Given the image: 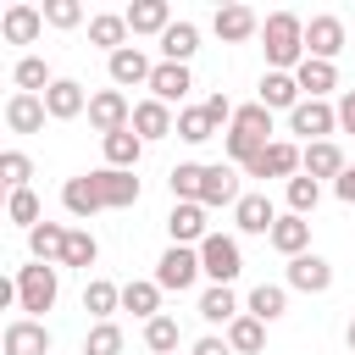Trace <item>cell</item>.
I'll use <instances>...</instances> for the list:
<instances>
[{
	"label": "cell",
	"instance_id": "cell-1",
	"mask_svg": "<svg viewBox=\"0 0 355 355\" xmlns=\"http://www.w3.org/2000/svg\"><path fill=\"white\" fill-rule=\"evenodd\" d=\"M277 133H272V111L266 105H233V122H227V133H222V150H227V166H244V161H255L266 144H272Z\"/></svg>",
	"mask_w": 355,
	"mask_h": 355
},
{
	"label": "cell",
	"instance_id": "cell-2",
	"mask_svg": "<svg viewBox=\"0 0 355 355\" xmlns=\"http://www.w3.org/2000/svg\"><path fill=\"white\" fill-rule=\"evenodd\" d=\"M261 50H266V72H294L305 61V22L294 11H272L261 22Z\"/></svg>",
	"mask_w": 355,
	"mask_h": 355
},
{
	"label": "cell",
	"instance_id": "cell-3",
	"mask_svg": "<svg viewBox=\"0 0 355 355\" xmlns=\"http://www.w3.org/2000/svg\"><path fill=\"white\" fill-rule=\"evenodd\" d=\"M17 311L22 316H44L55 300H61V266H39V261H28V266H17Z\"/></svg>",
	"mask_w": 355,
	"mask_h": 355
},
{
	"label": "cell",
	"instance_id": "cell-4",
	"mask_svg": "<svg viewBox=\"0 0 355 355\" xmlns=\"http://www.w3.org/2000/svg\"><path fill=\"white\" fill-rule=\"evenodd\" d=\"M194 255H200V277H211V283H222V288H233V277L244 272V250H239L233 233H205V239L194 244Z\"/></svg>",
	"mask_w": 355,
	"mask_h": 355
},
{
	"label": "cell",
	"instance_id": "cell-5",
	"mask_svg": "<svg viewBox=\"0 0 355 355\" xmlns=\"http://www.w3.org/2000/svg\"><path fill=\"white\" fill-rule=\"evenodd\" d=\"M83 178H89V194H94L100 211H128V205H139V194H144V183H139L133 172H116V166H94V172H83Z\"/></svg>",
	"mask_w": 355,
	"mask_h": 355
},
{
	"label": "cell",
	"instance_id": "cell-6",
	"mask_svg": "<svg viewBox=\"0 0 355 355\" xmlns=\"http://www.w3.org/2000/svg\"><path fill=\"white\" fill-rule=\"evenodd\" d=\"M161 294H183V288H194L200 283V255L189 250V244H166L161 250V261H155V277H150Z\"/></svg>",
	"mask_w": 355,
	"mask_h": 355
},
{
	"label": "cell",
	"instance_id": "cell-7",
	"mask_svg": "<svg viewBox=\"0 0 355 355\" xmlns=\"http://www.w3.org/2000/svg\"><path fill=\"white\" fill-rule=\"evenodd\" d=\"M288 133H294V139H305V144H322V139H333V133H338L333 100H300V105L288 111Z\"/></svg>",
	"mask_w": 355,
	"mask_h": 355
},
{
	"label": "cell",
	"instance_id": "cell-8",
	"mask_svg": "<svg viewBox=\"0 0 355 355\" xmlns=\"http://www.w3.org/2000/svg\"><path fill=\"white\" fill-rule=\"evenodd\" d=\"M83 111H89V128L105 139V133H122V128H128V116H133V100H128L122 89H94Z\"/></svg>",
	"mask_w": 355,
	"mask_h": 355
},
{
	"label": "cell",
	"instance_id": "cell-9",
	"mask_svg": "<svg viewBox=\"0 0 355 355\" xmlns=\"http://www.w3.org/2000/svg\"><path fill=\"white\" fill-rule=\"evenodd\" d=\"M239 194H244L239 189V166H227V161H211L205 166L200 161V194H194V205H205V211L211 205H239Z\"/></svg>",
	"mask_w": 355,
	"mask_h": 355
},
{
	"label": "cell",
	"instance_id": "cell-10",
	"mask_svg": "<svg viewBox=\"0 0 355 355\" xmlns=\"http://www.w3.org/2000/svg\"><path fill=\"white\" fill-rule=\"evenodd\" d=\"M239 172H244V178H261V183H266V178H294V172H300V144H294V139H272V144H266L255 161H244Z\"/></svg>",
	"mask_w": 355,
	"mask_h": 355
},
{
	"label": "cell",
	"instance_id": "cell-11",
	"mask_svg": "<svg viewBox=\"0 0 355 355\" xmlns=\"http://www.w3.org/2000/svg\"><path fill=\"white\" fill-rule=\"evenodd\" d=\"M283 288H300V294H327V288H333V261H327V255H316V250L294 255V261H288V272H283Z\"/></svg>",
	"mask_w": 355,
	"mask_h": 355
},
{
	"label": "cell",
	"instance_id": "cell-12",
	"mask_svg": "<svg viewBox=\"0 0 355 355\" xmlns=\"http://www.w3.org/2000/svg\"><path fill=\"white\" fill-rule=\"evenodd\" d=\"M0 355H50V327L33 316H17L0 327Z\"/></svg>",
	"mask_w": 355,
	"mask_h": 355
},
{
	"label": "cell",
	"instance_id": "cell-13",
	"mask_svg": "<svg viewBox=\"0 0 355 355\" xmlns=\"http://www.w3.org/2000/svg\"><path fill=\"white\" fill-rule=\"evenodd\" d=\"M338 50H349V33L338 17H311L305 22V55L311 61H338Z\"/></svg>",
	"mask_w": 355,
	"mask_h": 355
},
{
	"label": "cell",
	"instance_id": "cell-14",
	"mask_svg": "<svg viewBox=\"0 0 355 355\" xmlns=\"http://www.w3.org/2000/svg\"><path fill=\"white\" fill-rule=\"evenodd\" d=\"M150 55L139 50V44H122V50H111L105 55V72H111V89H139V83H150Z\"/></svg>",
	"mask_w": 355,
	"mask_h": 355
},
{
	"label": "cell",
	"instance_id": "cell-15",
	"mask_svg": "<svg viewBox=\"0 0 355 355\" xmlns=\"http://www.w3.org/2000/svg\"><path fill=\"white\" fill-rule=\"evenodd\" d=\"M39 100H44V116H50V122H72V116H83L89 89H83L78 78H55V83H50Z\"/></svg>",
	"mask_w": 355,
	"mask_h": 355
},
{
	"label": "cell",
	"instance_id": "cell-16",
	"mask_svg": "<svg viewBox=\"0 0 355 355\" xmlns=\"http://www.w3.org/2000/svg\"><path fill=\"white\" fill-rule=\"evenodd\" d=\"M39 33H44V17H39V6L17 0V6H6V11H0V39H6V44H33Z\"/></svg>",
	"mask_w": 355,
	"mask_h": 355
},
{
	"label": "cell",
	"instance_id": "cell-17",
	"mask_svg": "<svg viewBox=\"0 0 355 355\" xmlns=\"http://www.w3.org/2000/svg\"><path fill=\"white\" fill-rule=\"evenodd\" d=\"M150 100H161V105H183V94L194 89V78H189V67H172V61H155L150 67Z\"/></svg>",
	"mask_w": 355,
	"mask_h": 355
},
{
	"label": "cell",
	"instance_id": "cell-18",
	"mask_svg": "<svg viewBox=\"0 0 355 355\" xmlns=\"http://www.w3.org/2000/svg\"><path fill=\"white\" fill-rule=\"evenodd\" d=\"M128 128H133V139H139V144L172 139V105H161V100H139V105H133V116H128Z\"/></svg>",
	"mask_w": 355,
	"mask_h": 355
},
{
	"label": "cell",
	"instance_id": "cell-19",
	"mask_svg": "<svg viewBox=\"0 0 355 355\" xmlns=\"http://www.w3.org/2000/svg\"><path fill=\"white\" fill-rule=\"evenodd\" d=\"M272 222H277V205L266 200V189H255V194H239V205H233V227L239 233H272Z\"/></svg>",
	"mask_w": 355,
	"mask_h": 355
},
{
	"label": "cell",
	"instance_id": "cell-20",
	"mask_svg": "<svg viewBox=\"0 0 355 355\" xmlns=\"http://www.w3.org/2000/svg\"><path fill=\"white\" fill-rule=\"evenodd\" d=\"M166 233H172V244H200L211 227H205V205H194V200H172V211H166Z\"/></svg>",
	"mask_w": 355,
	"mask_h": 355
},
{
	"label": "cell",
	"instance_id": "cell-21",
	"mask_svg": "<svg viewBox=\"0 0 355 355\" xmlns=\"http://www.w3.org/2000/svg\"><path fill=\"white\" fill-rule=\"evenodd\" d=\"M266 244L277 250V255H305L311 250V216H294V211H283L277 222H272V233H266Z\"/></svg>",
	"mask_w": 355,
	"mask_h": 355
},
{
	"label": "cell",
	"instance_id": "cell-22",
	"mask_svg": "<svg viewBox=\"0 0 355 355\" xmlns=\"http://www.w3.org/2000/svg\"><path fill=\"white\" fill-rule=\"evenodd\" d=\"M211 28H216V39H222V44H244V39H255V33H261V17H255L250 6H216Z\"/></svg>",
	"mask_w": 355,
	"mask_h": 355
},
{
	"label": "cell",
	"instance_id": "cell-23",
	"mask_svg": "<svg viewBox=\"0 0 355 355\" xmlns=\"http://www.w3.org/2000/svg\"><path fill=\"white\" fill-rule=\"evenodd\" d=\"M294 89H300V100H327L333 89H338V67L333 61H300L294 67Z\"/></svg>",
	"mask_w": 355,
	"mask_h": 355
},
{
	"label": "cell",
	"instance_id": "cell-24",
	"mask_svg": "<svg viewBox=\"0 0 355 355\" xmlns=\"http://www.w3.org/2000/svg\"><path fill=\"white\" fill-rule=\"evenodd\" d=\"M122 22H128L133 39H139V33H155V39H161V33L172 28V6H166V0H133V6L122 11Z\"/></svg>",
	"mask_w": 355,
	"mask_h": 355
},
{
	"label": "cell",
	"instance_id": "cell-25",
	"mask_svg": "<svg viewBox=\"0 0 355 355\" xmlns=\"http://www.w3.org/2000/svg\"><path fill=\"white\" fill-rule=\"evenodd\" d=\"M344 166H349V161H344V150H338L333 139H322V144H300V172H305V178L322 183V178H338Z\"/></svg>",
	"mask_w": 355,
	"mask_h": 355
},
{
	"label": "cell",
	"instance_id": "cell-26",
	"mask_svg": "<svg viewBox=\"0 0 355 355\" xmlns=\"http://www.w3.org/2000/svg\"><path fill=\"white\" fill-rule=\"evenodd\" d=\"M283 311H288V288H283V283H255L250 300H244V316H255L261 327H272Z\"/></svg>",
	"mask_w": 355,
	"mask_h": 355
},
{
	"label": "cell",
	"instance_id": "cell-27",
	"mask_svg": "<svg viewBox=\"0 0 355 355\" xmlns=\"http://www.w3.org/2000/svg\"><path fill=\"white\" fill-rule=\"evenodd\" d=\"M194 50H200V28L178 17V22L161 33V61H172V67H189V61H194Z\"/></svg>",
	"mask_w": 355,
	"mask_h": 355
},
{
	"label": "cell",
	"instance_id": "cell-28",
	"mask_svg": "<svg viewBox=\"0 0 355 355\" xmlns=\"http://www.w3.org/2000/svg\"><path fill=\"white\" fill-rule=\"evenodd\" d=\"M255 105H266V111H294V105H300V89H294V72H261V89H255Z\"/></svg>",
	"mask_w": 355,
	"mask_h": 355
},
{
	"label": "cell",
	"instance_id": "cell-29",
	"mask_svg": "<svg viewBox=\"0 0 355 355\" xmlns=\"http://www.w3.org/2000/svg\"><path fill=\"white\" fill-rule=\"evenodd\" d=\"M44 122L50 116H44V100L39 94H11L6 100V128L11 133H44Z\"/></svg>",
	"mask_w": 355,
	"mask_h": 355
},
{
	"label": "cell",
	"instance_id": "cell-30",
	"mask_svg": "<svg viewBox=\"0 0 355 355\" xmlns=\"http://www.w3.org/2000/svg\"><path fill=\"white\" fill-rule=\"evenodd\" d=\"M83 311H89L94 322H111V316L122 311V283H111V277H89V283H83Z\"/></svg>",
	"mask_w": 355,
	"mask_h": 355
},
{
	"label": "cell",
	"instance_id": "cell-31",
	"mask_svg": "<svg viewBox=\"0 0 355 355\" xmlns=\"http://www.w3.org/2000/svg\"><path fill=\"white\" fill-rule=\"evenodd\" d=\"M61 244H67V227H61V222L28 227V255H33L39 266H61Z\"/></svg>",
	"mask_w": 355,
	"mask_h": 355
},
{
	"label": "cell",
	"instance_id": "cell-32",
	"mask_svg": "<svg viewBox=\"0 0 355 355\" xmlns=\"http://www.w3.org/2000/svg\"><path fill=\"white\" fill-rule=\"evenodd\" d=\"M222 344H227L233 355H261V349H266V327H261L255 316H244V311H239V316L227 322V333H222Z\"/></svg>",
	"mask_w": 355,
	"mask_h": 355
},
{
	"label": "cell",
	"instance_id": "cell-33",
	"mask_svg": "<svg viewBox=\"0 0 355 355\" xmlns=\"http://www.w3.org/2000/svg\"><path fill=\"white\" fill-rule=\"evenodd\" d=\"M239 311H244V300H239L233 288H222V283H211V288L200 294V316H205L211 327H227V322H233Z\"/></svg>",
	"mask_w": 355,
	"mask_h": 355
},
{
	"label": "cell",
	"instance_id": "cell-34",
	"mask_svg": "<svg viewBox=\"0 0 355 355\" xmlns=\"http://www.w3.org/2000/svg\"><path fill=\"white\" fill-rule=\"evenodd\" d=\"M100 150H105V166H116V172H133V166H139V155H144V144L133 139V128L105 133V139H100Z\"/></svg>",
	"mask_w": 355,
	"mask_h": 355
},
{
	"label": "cell",
	"instance_id": "cell-35",
	"mask_svg": "<svg viewBox=\"0 0 355 355\" xmlns=\"http://www.w3.org/2000/svg\"><path fill=\"white\" fill-rule=\"evenodd\" d=\"M122 311H133L139 322L161 316V288H155L150 277H133V283H122Z\"/></svg>",
	"mask_w": 355,
	"mask_h": 355
},
{
	"label": "cell",
	"instance_id": "cell-36",
	"mask_svg": "<svg viewBox=\"0 0 355 355\" xmlns=\"http://www.w3.org/2000/svg\"><path fill=\"white\" fill-rule=\"evenodd\" d=\"M89 44H100L105 55L122 50V44H128V22H122V11H100V17H89Z\"/></svg>",
	"mask_w": 355,
	"mask_h": 355
},
{
	"label": "cell",
	"instance_id": "cell-37",
	"mask_svg": "<svg viewBox=\"0 0 355 355\" xmlns=\"http://www.w3.org/2000/svg\"><path fill=\"white\" fill-rule=\"evenodd\" d=\"M0 189H6V194L33 189V155H28V150H0Z\"/></svg>",
	"mask_w": 355,
	"mask_h": 355
},
{
	"label": "cell",
	"instance_id": "cell-38",
	"mask_svg": "<svg viewBox=\"0 0 355 355\" xmlns=\"http://www.w3.org/2000/svg\"><path fill=\"white\" fill-rule=\"evenodd\" d=\"M172 133H178L183 144H205V139H216V122H211L200 105H183V111L172 116Z\"/></svg>",
	"mask_w": 355,
	"mask_h": 355
},
{
	"label": "cell",
	"instance_id": "cell-39",
	"mask_svg": "<svg viewBox=\"0 0 355 355\" xmlns=\"http://www.w3.org/2000/svg\"><path fill=\"white\" fill-rule=\"evenodd\" d=\"M100 261V244H94V233L89 227H67V244H61V266H94Z\"/></svg>",
	"mask_w": 355,
	"mask_h": 355
},
{
	"label": "cell",
	"instance_id": "cell-40",
	"mask_svg": "<svg viewBox=\"0 0 355 355\" xmlns=\"http://www.w3.org/2000/svg\"><path fill=\"white\" fill-rule=\"evenodd\" d=\"M11 78H17V94H44V89L55 83V72L44 67V55H22Z\"/></svg>",
	"mask_w": 355,
	"mask_h": 355
},
{
	"label": "cell",
	"instance_id": "cell-41",
	"mask_svg": "<svg viewBox=\"0 0 355 355\" xmlns=\"http://www.w3.org/2000/svg\"><path fill=\"white\" fill-rule=\"evenodd\" d=\"M283 194H288V211H294V216H311V211L322 205V183L305 178V172H294V178L283 183Z\"/></svg>",
	"mask_w": 355,
	"mask_h": 355
},
{
	"label": "cell",
	"instance_id": "cell-42",
	"mask_svg": "<svg viewBox=\"0 0 355 355\" xmlns=\"http://www.w3.org/2000/svg\"><path fill=\"white\" fill-rule=\"evenodd\" d=\"M144 349H155V355H178V316H150L144 322Z\"/></svg>",
	"mask_w": 355,
	"mask_h": 355
},
{
	"label": "cell",
	"instance_id": "cell-43",
	"mask_svg": "<svg viewBox=\"0 0 355 355\" xmlns=\"http://www.w3.org/2000/svg\"><path fill=\"white\" fill-rule=\"evenodd\" d=\"M61 205H67V216H78V222L100 211V205H94V194H89V178H83V172L61 183Z\"/></svg>",
	"mask_w": 355,
	"mask_h": 355
},
{
	"label": "cell",
	"instance_id": "cell-44",
	"mask_svg": "<svg viewBox=\"0 0 355 355\" xmlns=\"http://www.w3.org/2000/svg\"><path fill=\"white\" fill-rule=\"evenodd\" d=\"M39 194L33 189H17V194H6V222H17V227H39Z\"/></svg>",
	"mask_w": 355,
	"mask_h": 355
},
{
	"label": "cell",
	"instance_id": "cell-45",
	"mask_svg": "<svg viewBox=\"0 0 355 355\" xmlns=\"http://www.w3.org/2000/svg\"><path fill=\"white\" fill-rule=\"evenodd\" d=\"M83 355H122V327L116 322H94L83 338Z\"/></svg>",
	"mask_w": 355,
	"mask_h": 355
},
{
	"label": "cell",
	"instance_id": "cell-46",
	"mask_svg": "<svg viewBox=\"0 0 355 355\" xmlns=\"http://www.w3.org/2000/svg\"><path fill=\"white\" fill-rule=\"evenodd\" d=\"M39 17H44V28H61V33H67V28L83 22V6H78V0H44Z\"/></svg>",
	"mask_w": 355,
	"mask_h": 355
},
{
	"label": "cell",
	"instance_id": "cell-47",
	"mask_svg": "<svg viewBox=\"0 0 355 355\" xmlns=\"http://www.w3.org/2000/svg\"><path fill=\"white\" fill-rule=\"evenodd\" d=\"M166 189H172V200H194L200 194V161H178L166 172Z\"/></svg>",
	"mask_w": 355,
	"mask_h": 355
},
{
	"label": "cell",
	"instance_id": "cell-48",
	"mask_svg": "<svg viewBox=\"0 0 355 355\" xmlns=\"http://www.w3.org/2000/svg\"><path fill=\"white\" fill-rule=\"evenodd\" d=\"M200 111H205V116L216 122V133H222V128L233 122V100H227V94H205V100H200Z\"/></svg>",
	"mask_w": 355,
	"mask_h": 355
},
{
	"label": "cell",
	"instance_id": "cell-49",
	"mask_svg": "<svg viewBox=\"0 0 355 355\" xmlns=\"http://www.w3.org/2000/svg\"><path fill=\"white\" fill-rule=\"evenodd\" d=\"M333 116H338V128H344V133H355V89H344V94H338Z\"/></svg>",
	"mask_w": 355,
	"mask_h": 355
},
{
	"label": "cell",
	"instance_id": "cell-50",
	"mask_svg": "<svg viewBox=\"0 0 355 355\" xmlns=\"http://www.w3.org/2000/svg\"><path fill=\"white\" fill-rule=\"evenodd\" d=\"M333 194H338L344 205H355V166H344V172L333 178Z\"/></svg>",
	"mask_w": 355,
	"mask_h": 355
},
{
	"label": "cell",
	"instance_id": "cell-51",
	"mask_svg": "<svg viewBox=\"0 0 355 355\" xmlns=\"http://www.w3.org/2000/svg\"><path fill=\"white\" fill-rule=\"evenodd\" d=\"M189 355H233V349H227L216 333H205V338H194V349H189Z\"/></svg>",
	"mask_w": 355,
	"mask_h": 355
},
{
	"label": "cell",
	"instance_id": "cell-52",
	"mask_svg": "<svg viewBox=\"0 0 355 355\" xmlns=\"http://www.w3.org/2000/svg\"><path fill=\"white\" fill-rule=\"evenodd\" d=\"M11 305H17V283L0 272V311H11Z\"/></svg>",
	"mask_w": 355,
	"mask_h": 355
},
{
	"label": "cell",
	"instance_id": "cell-53",
	"mask_svg": "<svg viewBox=\"0 0 355 355\" xmlns=\"http://www.w3.org/2000/svg\"><path fill=\"white\" fill-rule=\"evenodd\" d=\"M344 344H349V355H355V316H349V327H344Z\"/></svg>",
	"mask_w": 355,
	"mask_h": 355
},
{
	"label": "cell",
	"instance_id": "cell-54",
	"mask_svg": "<svg viewBox=\"0 0 355 355\" xmlns=\"http://www.w3.org/2000/svg\"><path fill=\"white\" fill-rule=\"evenodd\" d=\"M0 211H6V189H0Z\"/></svg>",
	"mask_w": 355,
	"mask_h": 355
},
{
	"label": "cell",
	"instance_id": "cell-55",
	"mask_svg": "<svg viewBox=\"0 0 355 355\" xmlns=\"http://www.w3.org/2000/svg\"><path fill=\"white\" fill-rule=\"evenodd\" d=\"M349 50H355V44H349Z\"/></svg>",
	"mask_w": 355,
	"mask_h": 355
}]
</instances>
